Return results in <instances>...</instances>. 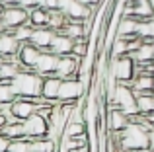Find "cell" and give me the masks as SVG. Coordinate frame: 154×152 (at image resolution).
Masks as SVG:
<instances>
[{
    "instance_id": "cell-1",
    "label": "cell",
    "mask_w": 154,
    "mask_h": 152,
    "mask_svg": "<svg viewBox=\"0 0 154 152\" xmlns=\"http://www.w3.org/2000/svg\"><path fill=\"white\" fill-rule=\"evenodd\" d=\"M115 135V142L121 150L131 152V150H140V148H150V138H148V131L143 125L131 121L121 133H111Z\"/></svg>"
},
{
    "instance_id": "cell-2",
    "label": "cell",
    "mask_w": 154,
    "mask_h": 152,
    "mask_svg": "<svg viewBox=\"0 0 154 152\" xmlns=\"http://www.w3.org/2000/svg\"><path fill=\"white\" fill-rule=\"evenodd\" d=\"M12 86L18 98H39L41 96V86H43V76H39L35 70L22 68L18 74L12 78Z\"/></svg>"
},
{
    "instance_id": "cell-3",
    "label": "cell",
    "mask_w": 154,
    "mask_h": 152,
    "mask_svg": "<svg viewBox=\"0 0 154 152\" xmlns=\"http://www.w3.org/2000/svg\"><path fill=\"white\" fill-rule=\"evenodd\" d=\"M109 72L119 84H127L131 86L133 78L137 74V62L133 61L131 55H121V57L111 59L109 62Z\"/></svg>"
},
{
    "instance_id": "cell-4",
    "label": "cell",
    "mask_w": 154,
    "mask_h": 152,
    "mask_svg": "<svg viewBox=\"0 0 154 152\" xmlns=\"http://www.w3.org/2000/svg\"><path fill=\"white\" fill-rule=\"evenodd\" d=\"M84 96H86V88L82 86L78 76L64 78L60 82V90H59V102L60 103H78V99H82Z\"/></svg>"
},
{
    "instance_id": "cell-5",
    "label": "cell",
    "mask_w": 154,
    "mask_h": 152,
    "mask_svg": "<svg viewBox=\"0 0 154 152\" xmlns=\"http://www.w3.org/2000/svg\"><path fill=\"white\" fill-rule=\"evenodd\" d=\"M27 20H29V10L18 6V4H14V6H4L2 14H0V22H2V26L6 27L8 31L16 29V27L22 26V23H27Z\"/></svg>"
},
{
    "instance_id": "cell-6",
    "label": "cell",
    "mask_w": 154,
    "mask_h": 152,
    "mask_svg": "<svg viewBox=\"0 0 154 152\" xmlns=\"http://www.w3.org/2000/svg\"><path fill=\"white\" fill-rule=\"evenodd\" d=\"M59 10L68 20H78V22H86V20H90L94 16V10L84 6L78 0H59Z\"/></svg>"
},
{
    "instance_id": "cell-7",
    "label": "cell",
    "mask_w": 154,
    "mask_h": 152,
    "mask_svg": "<svg viewBox=\"0 0 154 152\" xmlns=\"http://www.w3.org/2000/svg\"><path fill=\"white\" fill-rule=\"evenodd\" d=\"M23 123V133H26L27 138H39V137H47V131H49V123H47L45 117H41V115L35 111L33 115H29V117L26 119Z\"/></svg>"
},
{
    "instance_id": "cell-8",
    "label": "cell",
    "mask_w": 154,
    "mask_h": 152,
    "mask_svg": "<svg viewBox=\"0 0 154 152\" xmlns=\"http://www.w3.org/2000/svg\"><path fill=\"white\" fill-rule=\"evenodd\" d=\"M105 107H107V111H105V127H107V131L109 133H121L131 123V117L125 111H121L119 107H109V105Z\"/></svg>"
},
{
    "instance_id": "cell-9",
    "label": "cell",
    "mask_w": 154,
    "mask_h": 152,
    "mask_svg": "<svg viewBox=\"0 0 154 152\" xmlns=\"http://www.w3.org/2000/svg\"><path fill=\"white\" fill-rule=\"evenodd\" d=\"M78 66H80V59L74 55H63L57 61V68H55V76H59L60 80L64 78H72L78 74Z\"/></svg>"
},
{
    "instance_id": "cell-10",
    "label": "cell",
    "mask_w": 154,
    "mask_h": 152,
    "mask_svg": "<svg viewBox=\"0 0 154 152\" xmlns=\"http://www.w3.org/2000/svg\"><path fill=\"white\" fill-rule=\"evenodd\" d=\"M39 55H41V49H37L33 43H22L16 57H18V62H20L22 68L33 70V66H35V62H37Z\"/></svg>"
},
{
    "instance_id": "cell-11",
    "label": "cell",
    "mask_w": 154,
    "mask_h": 152,
    "mask_svg": "<svg viewBox=\"0 0 154 152\" xmlns=\"http://www.w3.org/2000/svg\"><path fill=\"white\" fill-rule=\"evenodd\" d=\"M10 109L18 121H26L29 115H33L37 111V103H35V99H29V98H16L10 103Z\"/></svg>"
},
{
    "instance_id": "cell-12",
    "label": "cell",
    "mask_w": 154,
    "mask_h": 152,
    "mask_svg": "<svg viewBox=\"0 0 154 152\" xmlns=\"http://www.w3.org/2000/svg\"><path fill=\"white\" fill-rule=\"evenodd\" d=\"M57 61H59V57H57L55 53H51V51H41V55H39L33 70L39 76H43V78H45V76H51V74H55Z\"/></svg>"
},
{
    "instance_id": "cell-13",
    "label": "cell",
    "mask_w": 154,
    "mask_h": 152,
    "mask_svg": "<svg viewBox=\"0 0 154 152\" xmlns=\"http://www.w3.org/2000/svg\"><path fill=\"white\" fill-rule=\"evenodd\" d=\"M57 31L51 29L49 26H43V27H33V33H31V39L29 43H33L37 49L41 51H49L51 43H53V37H55Z\"/></svg>"
},
{
    "instance_id": "cell-14",
    "label": "cell",
    "mask_w": 154,
    "mask_h": 152,
    "mask_svg": "<svg viewBox=\"0 0 154 152\" xmlns=\"http://www.w3.org/2000/svg\"><path fill=\"white\" fill-rule=\"evenodd\" d=\"M72 47H74V39L64 35L63 31H57L55 37H53V43H51L49 51L55 53L57 57H63V55H72Z\"/></svg>"
},
{
    "instance_id": "cell-15",
    "label": "cell",
    "mask_w": 154,
    "mask_h": 152,
    "mask_svg": "<svg viewBox=\"0 0 154 152\" xmlns=\"http://www.w3.org/2000/svg\"><path fill=\"white\" fill-rule=\"evenodd\" d=\"M131 88L135 94H146V92H154V74L146 72V70H137L135 78L131 82Z\"/></svg>"
},
{
    "instance_id": "cell-16",
    "label": "cell",
    "mask_w": 154,
    "mask_h": 152,
    "mask_svg": "<svg viewBox=\"0 0 154 152\" xmlns=\"http://www.w3.org/2000/svg\"><path fill=\"white\" fill-rule=\"evenodd\" d=\"M18 49H20V41L14 37V33L8 31V29L2 31L0 33V57H4V59L16 57Z\"/></svg>"
},
{
    "instance_id": "cell-17",
    "label": "cell",
    "mask_w": 154,
    "mask_h": 152,
    "mask_svg": "<svg viewBox=\"0 0 154 152\" xmlns=\"http://www.w3.org/2000/svg\"><path fill=\"white\" fill-rule=\"evenodd\" d=\"M60 82L63 80L59 76L51 74L43 78V86H41V96L49 102H59V90H60Z\"/></svg>"
},
{
    "instance_id": "cell-18",
    "label": "cell",
    "mask_w": 154,
    "mask_h": 152,
    "mask_svg": "<svg viewBox=\"0 0 154 152\" xmlns=\"http://www.w3.org/2000/svg\"><path fill=\"white\" fill-rule=\"evenodd\" d=\"M137 26H139V20L135 16H121L119 22H117V37H135L137 35Z\"/></svg>"
},
{
    "instance_id": "cell-19",
    "label": "cell",
    "mask_w": 154,
    "mask_h": 152,
    "mask_svg": "<svg viewBox=\"0 0 154 152\" xmlns=\"http://www.w3.org/2000/svg\"><path fill=\"white\" fill-rule=\"evenodd\" d=\"M60 142L53 141L51 137H39V138H29V148L31 152H57Z\"/></svg>"
},
{
    "instance_id": "cell-20",
    "label": "cell",
    "mask_w": 154,
    "mask_h": 152,
    "mask_svg": "<svg viewBox=\"0 0 154 152\" xmlns=\"http://www.w3.org/2000/svg\"><path fill=\"white\" fill-rule=\"evenodd\" d=\"M27 22L31 23L33 27H43L47 26V22H49V8H43V6H33L29 10V20Z\"/></svg>"
},
{
    "instance_id": "cell-21",
    "label": "cell",
    "mask_w": 154,
    "mask_h": 152,
    "mask_svg": "<svg viewBox=\"0 0 154 152\" xmlns=\"http://www.w3.org/2000/svg\"><path fill=\"white\" fill-rule=\"evenodd\" d=\"M137 109H139V113H143V115L154 111V92L137 94Z\"/></svg>"
},
{
    "instance_id": "cell-22",
    "label": "cell",
    "mask_w": 154,
    "mask_h": 152,
    "mask_svg": "<svg viewBox=\"0 0 154 152\" xmlns=\"http://www.w3.org/2000/svg\"><path fill=\"white\" fill-rule=\"evenodd\" d=\"M66 22H68V18L59 10V8H51V10H49V22H47V26H49L51 29L60 31Z\"/></svg>"
},
{
    "instance_id": "cell-23",
    "label": "cell",
    "mask_w": 154,
    "mask_h": 152,
    "mask_svg": "<svg viewBox=\"0 0 154 152\" xmlns=\"http://www.w3.org/2000/svg\"><path fill=\"white\" fill-rule=\"evenodd\" d=\"M2 135H6L10 141H14V138H22L26 137V133H23V123L22 121H16V123H6V125L2 127V131H0Z\"/></svg>"
},
{
    "instance_id": "cell-24",
    "label": "cell",
    "mask_w": 154,
    "mask_h": 152,
    "mask_svg": "<svg viewBox=\"0 0 154 152\" xmlns=\"http://www.w3.org/2000/svg\"><path fill=\"white\" fill-rule=\"evenodd\" d=\"M16 98H18V96H16V92H14L12 82L0 80V105H8V103H12Z\"/></svg>"
},
{
    "instance_id": "cell-25",
    "label": "cell",
    "mask_w": 154,
    "mask_h": 152,
    "mask_svg": "<svg viewBox=\"0 0 154 152\" xmlns=\"http://www.w3.org/2000/svg\"><path fill=\"white\" fill-rule=\"evenodd\" d=\"M12 33H14V37L20 41V45H22V43H29L31 33H33V26H31L29 22L22 23V26H18L16 29H12Z\"/></svg>"
},
{
    "instance_id": "cell-26",
    "label": "cell",
    "mask_w": 154,
    "mask_h": 152,
    "mask_svg": "<svg viewBox=\"0 0 154 152\" xmlns=\"http://www.w3.org/2000/svg\"><path fill=\"white\" fill-rule=\"evenodd\" d=\"M86 123L84 121H68L64 127V137H78V135L86 133Z\"/></svg>"
},
{
    "instance_id": "cell-27",
    "label": "cell",
    "mask_w": 154,
    "mask_h": 152,
    "mask_svg": "<svg viewBox=\"0 0 154 152\" xmlns=\"http://www.w3.org/2000/svg\"><path fill=\"white\" fill-rule=\"evenodd\" d=\"M8 152H31V148H29V138H27V137H22V138H14V141H10Z\"/></svg>"
},
{
    "instance_id": "cell-28",
    "label": "cell",
    "mask_w": 154,
    "mask_h": 152,
    "mask_svg": "<svg viewBox=\"0 0 154 152\" xmlns=\"http://www.w3.org/2000/svg\"><path fill=\"white\" fill-rule=\"evenodd\" d=\"M37 4L39 6H43V8H59V0H37Z\"/></svg>"
},
{
    "instance_id": "cell-29",
    "label": "cell",
    "mask_w": 154,
    "mask_h": 152,
    "mask_svg": "<svg viewBox=\"0 0 154 152\" xmlns=\"http://www.w3.org/2000/svg\"><path fill=\"white\" fill-rule=\"evenodd\" d=\"M8 146H10V138L0 133V152H8Z\"/></svg>"
},
{
    "instance_id": "cell-30",
    "label": "cell",
    "mask_w": 154,
    "mask_h": 152,
    "mask_svg": "<svg viewBox=\"0 0 154 152\" xmlns=\"http://www.w3.org/2000/svg\"><path fill=\"white\" fill-rule=\"evenodd\" d=\"M18 6L26 8V10H31L33 6H37V0H18Z\"/></svg>"
},
{
    "instance_id": "cell-31",
    "label": "cell",
    "mask_w": 154,
    "mask_h": 152,
    "mask_svg": "<svg viewBox=\"0 0 154 152\" xmlns=\"http://www.w3.org/2000/svg\"><path fill=\"white\" fill-rule=\"evenodd\" d=\"M78 2H82L84 6H88V8H92V10L96 12V8L100 6V4L103 2V0H78Z\"/></svg>"
},
{
    "instance_id": "cell-32",
    "label": "cell",
    "mask_w": 154,
    "mask_h": 152,
    "mask_svg": "<svg viewBox=\"0 0 154 152\" xmlns=\"http://www.w3.org/2000/svg\"><path fill=\"white\" fill-rule=\"evenodd\" d=\"M0 4L2 6H14V4H18V0H0Z\"/></svg>"
},
{
    "instance_id": "cell-33",
    "label": "cell",
    "mask_w": 154,
    "mask_h": 152,
    "mask_svg": "<svg viewBox=\"0 0 154 152\" xmlns=\"http://www.w3.org/2000/svg\"><path fill=\"white\" fill-rule=\"evenodd\" d=\"M6 125V117H4V113L0 111V131H2V127Z\"/></svg>"
},
{
    "instance_id": "cell-34",
    "label": "cell",
    "mask_w": 154,
    "mask_h": 152,
    "mask_svg": "<svg viewBox=\"0 0 154 152\" xmlns=\"http://www.w3.org/2000/svg\"><path fill=\"white\" fill-rule=\"evenodd\" d=\"M68 152H90V146H86V148H76V150H68Z\"/></svg>"
},
{
    "instance_id": "cell-35",
    "label": "cell",
    "mask_w": 154,
    "mask_h": 152,
    "mask_svg": "<svg viewBox=\"0 0 154 152\" xmlns=\"http://www.w3.org/2000/svg\"><path fill=\"white\" fill-rule=\"evenodd\" d=\"M131 152H154V150H150V148H140V150H131Z\"/></svg>"
},
{
    "instance_id": "cell-36",
    "label": "cell",
    "mask_w": 154,
    "mask_h": 152,
    "mask_svg": "<svg viewBox=\"0 0 154 152\" xmlns=\"http://www.w3.org/2000/svg\"><path fill=\"white\" fill-rule=\"evenodd\" d=\"M2 31H6V27L2 26V22H0V33H2Z\"/></svg>"
},
{
    "instance_id": "cell-37",
    "label": "cell",
    "mask_w": 154,
    "mask_h": 152,
    "mask_svg": "<svg viewBox=\"0 0 154 152\" xmlns=\"http://www.w3.org/2000/svg\"><path fill=\"white\" fill-rule=\"evenodd\" d=\"M2 10H4V6H2V4H0V14H2Z\"/></svg>"
},
{
    "instance_id": "cell-38",
    "label": "cell",
    "mask_w": 154,
    "mask_h": 152,
    "mask_svg": "<svg viewBox=\"0 0 154 152\" xmlns=\"http://www.w3.org/2000/svg\"><path fill=\"white\" fill-rule=\"evenodd\" d=\"M0 107H2V105H0Z\"/></svg>"
}]
</instances>
